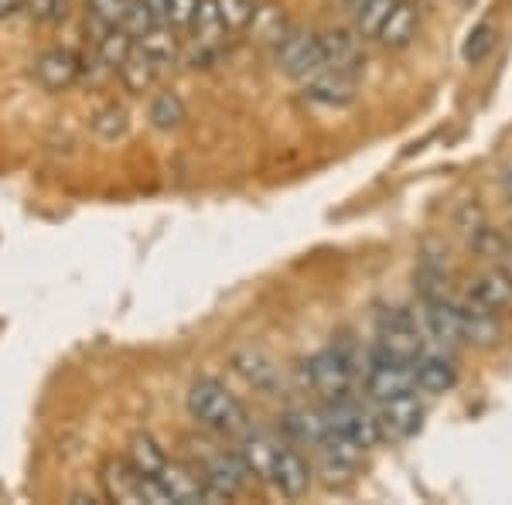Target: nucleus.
Listing matches in <instances>:
<instances>
[{
    "instance_id": "nucleus-16",
    "label": "nucleus",
    "mask_w": 512,
    "mask_h": 505,
    "mask_svg": "<svg viewBox=\"0 0 512 505\" xmlns=\"http://www.w3.org/2000/svg\"><path fill=\"white\" fill-rule=\"evenodd\" d=\"M454 383H458V369H454L451 359H444V355H424V352L414 359V386L420 393L441 396L454 389Z\"/></svg>"
},
{
    "instance_id": "nucleus-20",
    "label": "nucleus",
    "mask_w": 512,
    "mask_h": 505,
    "mask_svg": "<svg viewBox=\"0 0 512 505\" xmlns=\"http://www.w3.org/2000/svg\"><path fill=\"white\" fill-rule=\"evenodd\" d=\"M417 31V7L410 4V0H396L390 18L383 21V28H379V41H383L386 48H403L410 38H414Z\"/></svg>"
},
{
    "instance_id": "nucleus-36",
    "label": "nucleus",
    "mask_w": 512,
    "mask_h": 505,
    "mask_svg": "<svg viewBox=\"0 0 512 505\" xmlns=\"http://www.w3.org/2000/svg\"><path fill=\"white\" fill-rule=\"evenodd\" d=\"M506 188H509V195H512V175L506 178Z\"/></svg>"
},
{
    "instance_id": "nucleus-5",
    "label": "nucleus",
    "mask_w": 512,
    "mask_h": 505,
    "mask_svg": "<svg viewBox=\"0 0 512 505\" xmlns=\"http://www.w3.org/2000/svg\"><path fill=\"white\" fill-rule=\"evenodd\" d=\"M277 65L291 79L308 82L311 76H318V72L325 69L321 41L315 35H304V31H287V35L277 41Z\"/></svg>"
},
{
    "instance_id": "nucleus-15",
    "label": "nucleus",
    "mask_w": 512,
    "mask_h": 505,
    "mask_svg": "<svg viewBox=\"0 0 512 505\" xmlns=\"http://www.w3.org/2000/svg\"><path fill=\"white\" fill-rule=\"evenodd\" d=\"M304 96L311 99V103H321V106H349L355 99V79L352 76H342V72H332V69H321L318 76L308 79V86H304Z\"/></svg>"
},
{
    "instance_id": "nucleus-4",
    "label": "nucleus",
    "mask_w": 512,
    "mask_h": 505,
    "mask_svg": "<svg viewBox=\"0 0 512 505\" xmlns=\"http://www.w3.org/2000/svg\"><path fill=\"white\" fill-rule=\"evenodd\" d=\"M414 362H400L393 355H386L383 349L373 352L366 369V393L373 396L376 403L393 400V396L414 393Z\"/></svg>"
},
{
    "instance_id": "nucleus-32",
    "label": "nucleus",
    "mask_w": 512,
    "mask_h": 505,
    "mask_svg": "<svg viewBox=\"0 0 512 505\" xmlns=\"http://www.w3.org/2000/svg\"><path fill=\"white\" fill-rule=\"evenodd\" d=\"M127 4L130 0H89V18H93L99 28H110V24H120Z\"/></svg>"
},
{
    "instance_id": "nucleus-8",
    "label": "nucleus",
    "mask_w": 512,
    "mask_h": 505,
    "mask_svg": "<svg viewBox=\"0 0 512 505\" xmlns=\"http://www.w3.org/2000/svg\"><path fill=\"white\" fill-rule=\"evenodd\" d=\"M379 349L400 362H414L424 352V331L403 311H390L379 318Z\"/></svg>"
},
{
    "instance_id": "nucleus-12",
    "label": "nucleus",
    "mask_w": 512,
    "mask_h": 505,
    "mask_svg": "<svg viewBox=\"0 0 512 505\" xmlns=\"http://www.w3.org/2000/svg\"><path fill=\"white\" fill-rule=\"evenodd\" d=\"M233 366H236L239 376H243L246 383L256 389V393H263V396H280V393H284V369H280L267 352L243 349V352L233 355Z\"/></svg>"
},
{
    "instance_id": "nucleus-23",
    "label": "nucleus",
    "mask_w": 512,
    "mask_h": 505,
    "mask_svg": "<svg viewBox=\"0 0 512 505\" xmlns=\"http://www.w3.org/2000/svg\"><path fill=\"white\" fill-rule=\"evenodd\" d=\"M134 35H130L123 24H110V28L103 31V35L96 38V59L106 65V69L117 72L123 62H127V55L134 52Z\"/></svg>"
},
{
    "instance_id": "nucleus-18",
    "label": "nucleus",
    "mask_w": 512,
    "mask_h": 505,
    "mask_svg": "<svg viewBox=\"0 0 512 505\" xmlns=\"http://www.w3.org/2000/svg\"><path fill=\"white\" fill-rule=\"evenodd\" d=\"M185 31L192 35L195 48H212V52H222V45H226V38H229L226 24L219 21L216 4H212V0H198L195 14H192V21H188Z\"/></svg>"
},
{
    "instance_id": "nucleus-7",
    "label": "nucleus",
    "mask_w": 512,
    "mask_h": 505,
    "mask_svg": "<svg viewBox=\"0 0 512 505\" xmlns=\"http://www.w3.org/2000/svg\"><path fill=\"white\" fill-rule=\"evenodd\" d=\"M158 482L168 495V505H219L216 495L209 492V485L202 482V475L192 465H181V461H164L158 471Z\"/></svg>"
},
{
    "instance_id": "nucleus-9",
    "label": "nucleus",
    "mask_w": 512,
    "mask_h": 505,
    "mask_svg": "<svg viewBox=\"0 0 512 505\" xmlns=\"http://www.w3.org/2000/svg\"><path fill=\"white\" fill-rule=\"evenodd\" d=\"M31 76L45 93H65L82 79V59L69 48H48L31 65Z\"/></svg>"
},
{
    "instance_id": "nucleus-1",
    "label": "nucleus",
    "mask_w": 512,
    "mask_h": 505,
    "mask_svg": "<svg viewBox=\"0 0 512 505\" xmlns=\"http://www.w3.org/2000/svg\"><path fill=\"white\" fill-rule=\"evenodd\" d=\"M185 407H188V417H192L198 427L216 437H243L246 430H250V413H246V407L236 400V393H229V389L212 376H202L188 386Z\"/></svg>"
},
{
    "instance_id": "nucleus-2",
    "label": "nucleus",
    "mask_w": 512,
    "mask_h": 505,
    "mask_svg": "<svg viewBox=\"0 0 512 505\" xmlns=\"http://www.w3.org/2000/svg\"><path fill=\"white\" fill-rule=\"evenodd\" d=\"M304 372L325 400H345L355 383V359L342 349H325L304 362Z\"/></svg>"
},
{
    "instance_id": "nucleus-31",
    "label": "nucleus",
    "mask_w": 512,
    "mask_h": 505,
    "mask_svg": "<svg viewBox=\"0 0 512 505\" xmlns=\"http://www.w3.org/2000/svg\"><path fill=\"white\" fill-rule=\"evenodd\" d=\"M492 41H495L492 24H478V28L472 31V35H468L465 48H461V55H465V62H482L485 55H489Z\"/></svg>"
},
{
    "instance_id": "nucleus-33",
    "label": "nucleus",
    "mask_w": 512,
    "mask_h": 505,
    "mask_svg": "<svg viewBox=\"0 0 512 505\" xmlns=\"http://www.w3.org/2000/svg\"><path fill=\"white\" fill-rule=\"evenodd\" d=\"M195 4L198 0H164V24L185 31L188 21H192V14H195Z\"/></svg>"
},
{
    "instance_id": "nucleus-10",
    "label": "nucleus",
    "mask_w": 512,
    "mask_h": 505,
    "mask_svg": "<svg viewBox=\"0 0 512 505\" xmlns=\"http://www.w3.org/2000/svg\"><path fill=\"white\" fill-rule=\"evenodd\" d=\"M376 424H379V434H383V437L407 441V437H414L417 430L424 427V407H420V400L414 393L393 396V400L379 403Z\"/></svg>"
},
{
    "instance_id": "nucleus-34",
    "label": "nucleus",
    "mask_w": 512,
    "mask_h": 505,
    "mask_svg": "<svg viewBox=\"0 0 512 505\" xmlns=\"http://www.w3.org/2000/svg\"><path fill=\"white\" fill-rule=\"evenodd\" d=\"M24 11V0H0V21L14 18V14Z\"/></svg>"
},
{
    "instance_id": "nucleus-14",
    "label": "nucleus",
    "mask_w": 512,
    "mask_h": 505,
    "mask_svg": "<svg viewBox=\"0 0 512 505\" xmlns=\"http://www.w3.org/2000/svg\"><path fill=\"white\" fill-rule=\"evenodd\" d=\"M137 52H144L158 69H168V65H175L181 59L185 45H181V38H178V28L161 21V24H154V28H147L144 35H137Z\"/></svg>"
},
{
    "instance_id": "nucleus-11",
    "label": "nucleus",
    "mask_w": 512,
    "mask_h": 505,
    "mask_svg": "<svg viewBox=\"0 0 512 505\" xmlns=\"http://www.w3.org/2000/svg\"><path fill=\"white\" fill-rule=\"evenodd\" d=\"M267 482L274 485L280 495H287V499H301V495H308V488H311V468L294 447L277 444Z\"/></svg>"
},
{
    "instance_id": "nucleus-6",
    "label": "nucleus",
    "mask_w": 512,
    "mask_h": 505,
    "mask_svg": "<svg viewBox=\"0 0 512 505\" xmlns=\"http://www.w3.org/2000/svg\"><path fill=\"white\" fill-rule=\"evenodd\" d=\"M325 417L338 434H345L355 447H362V451H369V447H376L383 441L379 424H376V413H369L366 407L352 403L349 396H345V400H332V407L325 410Z\"/></svg>"
},
{
    "instance_id": "nucleus-26",
    "label": "nucleus",
    "mask_w": 512,
    "mask_h": 505,
    "mask_svg": "<svg viewBox=\"0 0 512 505\" xmlns=\"http://www.w3.org/2000/svg\"><path fill=\"white\" fill-rule=\"evenodd\" d=\"M216 4V14L219 21L226 24L229 35H239V31H246L256 18V0H212Z\"/></svg>"
},
{
    "instance_id": "nucleus-30",
    "label": "nucleus",
    "mask_w": 512,
    "mask_h": 505,
    "mask_svg": "<svg viewBox=\"0 0 512 505\" xmlns=\"http://www.w3.org/2000/svg\"><path fill=\"white\" fill-rule=\"evenodd\" d=\"M250 28L263 41H274V45L287 35V31H284V14H280L277 7H256V18H253Z\"/></svg>"
},
{
    "instance_id": "nucleus-27",
    "label": "nucleus",
    "mask_w": 512,
    "mask_h": 505,
    "mask_svg": "<svg viewBox=\"0 0 512 505\" xmlns=\"http://www.w3.org/2000/svg\"><path fill=\"white\" fill-rule=\"evenodd\" d=\"M120 24L137 41V35H144V31L154 28V24H161V18H158V11H154V7L147 4V0H130L127 11H123V18H120Z\"/></svg>"
},
{
    "instance_id": "nucleus-22",
    "label": "nucleus",
    "mask_w": 512,
    "mask_h": 505,
    "mask_svg": "<svg viewBox=\"0 0 512 505\" xmlns=\"http://www.w3.org/2000/svg\"><path fill=\"white\" fill-rule=\"evenodd\" d=\"M472 297L478 304H485L489 311H502L512 304V273L506 270H489L475 280Z\"/></svg>"
},
{
    "instance_id": "nucleus-19",
    "label": "nucleus",
    "mask_w": 512,
    "mask_h": 505,
    "mask_svg": "<svg viewBox=\"0 0 512 505\" xmlns=\"http://www.w3.org/2000/svg\"><path fill=\"white\" fill-rule=\"evenodd\" d=\"M147 120H151V127L161 130V134H175L188 120L185 99H181L175 89H161V93H154L151 103H147Z\"/></svg>"
},
{
    "instance_id": "nucleus-25",
    "label": "nucleus",
    "mask_w": 512,
    "mask_h": 505,
    "mask_svg": "<svg viewBox=\"0 0 512 505\" xmlns=\"http://www.w3.org/2000/svg\"><path fill=\"white\" fill-rule=\"evenodd\" d=\"M127 461L140 471V475H158L164 468V461H168V451H164L151 434H134L130 437V447H127Z\"/></svg>"
},
{
    "instance_id": "nucleus-21",
    "label": "nucleus",
    "mask_w": 512,
    "mask_h": 505,
    "mask_svg": "<svg viewBox=\"0 0 512 505\" xmlns=\"http://www.w3.org/2000/svg\"><path fill=\"white\" fill-rule=\"evenodd\" d=\"M117 76H120L123 86H127V93L144 96V93H151V89H154V82H158L161 69L151 59H147L144 52H137V45H134V52L127 55V62H123L120 69H117Z\"/></svg>"
},
{
    "instance_id": "nucleus-13",
    "label": "nucleus",
    "mask_w": 512,
    "mask_h": 505,
    "mask_svg": "<svg viewBox=\"0 0 512 505\" xmlns=\"http://www.w3.org/2000/svg\"><path fill=\"white\" fill-rule=\"evenodd\" d=\"M99 482H103V492L110 502H127L137 505L144 502V475L130 465L127 458H106L103 471H99Z\"/></svg>"
},
{
    "instance_id": "nucleus-35",
    "label": "nucleus",
    "mask_w": 512,
    "mask_h": 505,
    "mask_svg": "<svg viewBox=\"0 0 512 505\" xmlns=\"http://www.w3.org/2000/svg\"><path fill=\"white\" fill-rule=\"evenodd\" d=\"M369 0H345V7H349V11H359V7H366Z\"/></svg>"
},
{
    "instance_id": "nucleus-29",
    "label": "nucleus",
    "mask_w": 512,
    "mask_h": 505,
    "mask_svg": "<svg viewBox=\"0 0 512 505\" xmlns=\"http://www.w3.org/2000/svg\"><path fill=\"white\" fill-rule=\"evenodd\" d=\"M24 11L38 24H62L69 18V0H24Z\"/></svg>"
},
{
    "instance_id": "nucleus-28",
    "label": "nucleus",
    "mask_w": 512,
    "mask_h": 505,
    "mask_svg": "<svg viewBox=\"0 0 512 505\" xmlns=\"http://www.w3.org/2000/svg\"><path fill=\"white\" fill-rule=\"evenodd\" d=\"M393 4H396V0H369L366 7H359V11H355V21H359V35L376 38L379 28H383V21L390 18Z\"/></svg>"
},
{
    "instance_id": "nucleus-24",
    "label": "nucleus",
    "mask_w": 512,
    "mask_h": 505,
    "mask_svg": "<svg viewBox=\"0 0 512 505\" xmlns=\"http://www.w3.org/2000/svg\"><path fill=\"white\" fill-rule=\"evenodd\" d=\"M93 134L103 144H120L130 134V113L120 103H106L93 113Z\"/></svg>"
},
{
    "instance_id": "nucleus-17",
    "label": "nucleus",
    "mask_w": 512,
    "mask_h": 505,
    "mask_svg": "<svg viewBox=\"0 0 512 505\" xmlns=\"http://www.w3.org/2000/svg\"><path fill=\"white\" fill-rule=\"evenodd\" d=\"M318 41H321V55H325V69L355 79V72H359V65H362L359 41H355L349 31H328V35H321Z\"/></svg>"
},
{
    "instance_id": "nucleus-3",
    "label": "nucleus",
    "mask_w": 512,
    "mask_h": 505,
    "mask_svg": "<svg viewBox=\"0 0 512 505\" xmlns=\"http://www.w3.org/2000/svg\"><path fill=\"white\" fill-rule=\"evenodd\" d=\"M202 482L209 485V492L216 495V502H229L250 485V468L239 458V451H209L198 465H192Z\"/></svg>"
}]
</instances>
